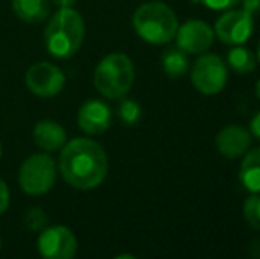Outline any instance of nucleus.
<instances>
[{
    "mask_svg": "<svg viewBox=\"0 0 260 259\" xmlns=\"http://www.w3.org/2000/svg\"><path fill=\"white\" fill-rule=\"evenodd\" d=\"M58 170L68 185L78 190L100 187L108 174V158L105 149L90 138H73L60 149Z\"/></svg>",
    "mask_w": 260,
    "mask_h": 259,
    "instance_id": "f257e3e1",
    "label": "nucleus"
},
{
    "mask_svg": "<svg viewBox=\"0 0 260 259\" xmlns=\"http://www.w3.org/2000/svg\"><path fill=\"white\" fill-rule=\"evenodd\" d=\"M83 39L85 23L82 14L73 7H58L45 31V45L50 55L57 59H69L82 48Z\"/></svg>",
    "mask_w": 260,
    "mask_h": 259,
    "instance_id": "f03ea898",
    "label": "nucleus"
},
{
    "mask_svg": "<svg viewBox=\"0 0 260 259\" xmlns=\"http://www.w3.org/2000/svg\"><path fill=\"white\" fill-rule=\"evenodd\" d=\"M135 32L151 45H167L175 38L179 21L175 13L159 0L145 2L133 14Z\"/></svg>",
    "mask_w": 260,
    "mask_h": 259,
    "instance_id": "7ed1b4c3",
    "label": "nucleus"
},
{
    "mask_svg": "<svg viewBox=\"0 0 260 259\" xmlns=\"http://www.w3.org/2000/svg\"><path fill=\"white\" fill-rule=\"evenodd\" d=\"M135 82L133 63L124 53H110L96 66L94 85L108 100H119L129 93Z\"/></svg>",
    "mask_w": 260,
    "mask_h": 259,
    "instance_id": "20e7f679",
    "label": "nucleus"
},
{
    "mask_svg": "<svg viewBox=\"0 0 260 259\" xmlns=\"http://www.w3.org/2000/svg\"><path fill=\"white\" fill-rule=\"evenodd\" d=\"M20 188L28 195H45L57 181V163L46 153L30 155L23 160L18 174Z\"/></svg>",
    "mask_w": 260,
    "mask_h": 259,
    "instance_id": "39448f33",
    "label": "nucleus"
},
{
    "mask_svg": "<svg viewBox=\"0 0 260 259\" xmlns=\"http://www.w3.org/2000/svg\"><path fill=\"white\" fill-rule=\"evenodd\" d=\"M226 76H229L226 64L221 61V57L214 53H206L193 64L191 82L195 89L206 96L221 93L226 83Z\"/></svg>",
    "mask_w": 260,
    "mask_h": 259,
    "instance_id": "423d86ee",
    "label": "nucleus"
},
{
    "mask_svg": "<svg viewBox=\"0 0 260 259\" xmlns=\"http://www.w3.org/2000/svg\"><path fill=\"white\" fill-rule=\"evenodd\" d=\"M25 83H27V89L36 96L53 98L62 93L66 85V76L58 66L39 61L27 69Z\"/></svg>",
    "mask_w": 260,
    "mask_h": 259,
    "instance_id": "0eeeda50",
    "label": "nucleus"
},
{
    "mask_svg": "<svg viewBox=\"0 0 260 259\" xmlns=\"http://www.w3.org/2000/svg\"><path fill=\"white\" fill-rule=\"evenodd\" d=\"M38 250L46 259H71L78 250L75 233L66 225H46L39 231Z\"/></svg>",
    "mask_w": 260,
    "mask_h": 259,
    "instance_id": "6e6552de",
    "label": "nucleus"
},
{
    "mask_svg": "<svg viewBox=\"0 0 260 259\" xmlns=\"http://www.w3.org/2000/svg\"><path fill=\"white\" fill-rule=\"evenodd\" d=\"M253 16L244 9H232L218 18L214 25V34L225 45H244L253 34Z\"/></svg>",
    "mask_w": 260,
    "mask_h": 259,
    "instance_id": "1a4fd4ad",
    "label": "nucleus"
},
{
    "mask_svg": "<svg viewBox=\"0 0 260 259\" xmlns=\"http://www.w3.org/2000/svg\"><path fill=\"white\" fill-rule=\"evenodd\" d=\"M177 46L186 53H204L214 41V31L202 20H189L177 28Z\"/></svg>",
    "mask_w": 260,
    "mask_h": 259,
    "instance_id": "9d476101",
    "label": "nucleus"
},
{
    "mask_svg": "<svg viewBox=\"0 0 260 259\" xmlns=\"http://www.w3.org/2000/svg\"><path fill=\"white\" fill-rule=\"evenodd\" d=\"M78 126L87 135H101L112 126V108L101 100H89L78 110Z\"/></svg>",
    "mask_w": 260,
    "mask_h": 259,
    "instance_id": "9b49d317",
    "label": "nucleus"
},
{
    "mask_svg": "<svg viewBox=\"0 0 260 259\" xmlns=\"http://www.w3.org/2000/svg\"><path fill=\"white\" fill-rule=\"evenodd\" d=\"M251 146V135L244 126L230 125L225 126L218 135H216V149L219 155L225 158H239L250 149Z\"/></svg>",
    "mask_w": 260,
    "mask_h": 259,
    "instance_id": "f8f14e48",
    "label": "nucleus"
},
{
    "mask_svg": "<svg viewBox=\"0 0 260 259\" xmlns=\"http://www.w3.org/2000/svg\"><path fill=\"white\" fill-rule=\"evenodd\" d=\"M32 137H34V142L39 149L48 151V153L58 151V149H62V146L68 142L66 130L62 128L58 123L50 121V119L39 121L38 125L34 126Z\"/></svg>",
    "mask_w": 260,
    "mask_h": 259,
    "instance_id": "ddd939ff",
    "label": "nucleus"
},
{
    "mask_svg": "<svg viewBox=\"0 0 260 259\" xmlns=\"http://www.w3.org/2000/svg\"><path fill=\"white\" fill-rule=\"evenodd\" d=\"M239 180L246 190L260 194V148L246 151L239 169Z\"/></svg>",
    "mask_w": 260,
    "mask_h": 259,
    "instance_id": "4468645a",
    "label": "nucleus"
},
{
    "mask_svg": "<svg viewBox=\"0 0 260 259\" xmlns=\"http://www.w3.org/2000/svg\"><path fill=\"white\" fill-rule=\"evenodd\" d=\"M13 11L25 23H41L48 18V0H13Z\"/></svg>",
    "mask_w": 260,
    "mask_h": 259,
    "instance_id": "2eb2a0df",
    "label": "nucleus"
},
{
    "mask_svg": "<svg viewBox=\"0 0 260 259\" xmlns=\"http://www.w3.org/2000/svg\"><path fill=\"white\" fill-rule=\"evenodd\" d=\"M161 64L163 69L170 78H181L188 73L189 69V61L188 53L184 50L177 48H167L161 55Z\"/></svg>",
    "mask_w": 260,
    "mask_h": 259,
    "instance_id": "dca6fc26",
    "label": "nucleus"
},
{
    "mask_svg": "<svg viewBox=\"0 0 260 259\" xmlns=\"http://www.w3.org/2000/svg\"><path fill=\"white\" fill-rule=\"evenodd\" d=\"M229 66L239 75H248V73L255 71L257 68V57L253 55L250 48L243 45H234V48L229 50Z\"/></svg>",
    "mask_w": 260,
    "mask_h": 259,
    "instance_id": "f3484780",
    "label": "nucleus"
},
{
    "mask_svg": "<svg viewBox=\"0 0 260 259\" xmlns=\"http://www.w3.org/2000/svg\"><path fill=\"white\" fill-rule=\"evenodd\" d=\"M117 114H119V119L124 123V125L133 126L142 119V107H140V103H138V101L127 100V98L122 96V101H120Z\"/></svg>",
    "mask_w": 260,
    "mask_h": 259,
    "instance_id": "a211bd4d",
    "label": "nucleus"
},
{
    "mask_svg": "<svg viewBox=\"0 0 260 259\" xmlns=\"http://www.w3.org/2000/svg\"><path fill=\"white\" fill-rule=\"evenodd\" d=\"M243 215L250 227L260 231V194H253L244 200Z\"/></svg>",
    "mask_w": 260,
    "mask_h": 259,
    "instance_id": "6ab92c4d",
    "label": "nucleus"
},
{
    "mask_svg": "<svg viewBox=\"0 0 260 259\" xmlns=\"http://www.w3.org/2000/svg\"><path fill=\"white\" fill-rule=\"evenodd\" d=\"M25 225H27L28 231L39 233L48 225V217H46L45 210L34 206L25 213Z\"/></svg>",
    "mask_w": 260,
    "mask_h": 259,
    "instance_id": "aec40b11",
    "label": "nucleus"
},
{
    "mask_svg": "<svg viewBox=\"0 0 260 259\" xmlns=\"http://www.w3.org/2000/svg\"><path fill=\"white\" fill-rule=\"evenodd\" d=\"M199 2L212 11H225L232 9L236 4H239V0H199Z\"/></svg>",
    "mask_w": 260,
    "mask_h": 259,
    "instance_id": "412c9836",
    "label": "nucleus"
},
{
    "mask_svg": "<svg viewBox=\"0 0 260 259\" xmlns=\"http://www.w3.org/2000/svg\"><path fill=\"white\" fill-rule=\"evenodd\" d=\"M9 199H11L9 188H7L6 181L0 180V217L6 213L7 206H9Z\"/></svg>",
    "mask_w": 260,
    "mask_h": 259,
    "instance_id": "4be33fe9",
    "label": "nucleus"
},
{
    "mask_svg": "<svg viewBox=\"0 0 260 259\" xmlns=\"http://www.w3.org/2000/svg\"><path fill=\"white\" fill-rule=\"evenodd\" d=\"M243 9L250 13L251 16L260 14V0H243Z\"/></svg>",
    "mask_w": 260,
    "mask_h": 259,
    "instance_id": "5701e85b",
    "label": "nucleus"
},
{
    "mask_svg": "<svg viewBox=\"0 0 260 259\" xmlns=\"http://www.w3.org/2000/svg\"><path fill=\"white\" fill-rule=\"evenodd\" d=\"M251 131H253V135L260 140V112H257L255 118L251 119Z\"/></svg>",
    "mask_w": 260,
    "mask_h": 259,
    "instance_id": "b1692460",
    "label": "nucleus"
},
{
    "mask_svg": "<svg viewBox=\"0 0 260 259\" xmlns=\"http://www.w3.org/2000/svg\"><path fill=\"white\" fill-rule=\"evenodd\" d=\"M57 7H73V4L76 2V0H52Z\"/></svg>",
    "mask_w": 260,
    "mask_h": 259,
    "instance_id": "393cba45",
    "label": "nucleus"
},
{
    "mask_svg": "<svg viewBox=\"0 0 260 259\" xmlns=\"http://www.w3.org/2000/svg\"><path fill=\"white\" fill-rule=\"evenodd\" d=\"M255 94H257V98L260 100V78L257 80V85H255Z\"/></svg>",
    "mask_w": 260,
    "mask_h": 259,
    "instance_id": "a878e982",
    "label": "nucleus"
},
{
    "mask_svg": "<svg viewBox=\"0 0 260 259\" xmlns=\"http://www.w3.org/2000/svg\"><path fill=\"white\" fill-rule=\"evenodd\" d=\"M257 61L260 63V41H258V50H257Z\"/></svg>",
    "mask_w": 260,
    "mask_h": 259,
    "instance_id": "bb28decb",
    "label": "nucleus"
},
{
    "mask_svg": "<svg viewBox=\"0 0 260 259\" xmlns=\"http://www.w3.org/2000/svg\"><path fill=\"white\" fill-rule=\"evenodd\" d=\"M0 158H2V144H0Z\"/></svg>",
    "mask_w": 260,
    "mask_h": 259,
    "instance_id": "cd10ccee",
    "label": "nucleus"
},
{
    "mask_svg": "<svg viewBox=\"0 0 260 259\" xmlns=\"http://www.w3.org/2000/svg\"><path fill=\"white\" fill-rule=\"evenodd\" d=\"M0 245H2V240H0Z\"/></svg>",
    "mask_w": 260,
    "mask_h": 259,
    "instance_id": "c85d7f7f",
    "label": "nucleus"
}]
</instances>
